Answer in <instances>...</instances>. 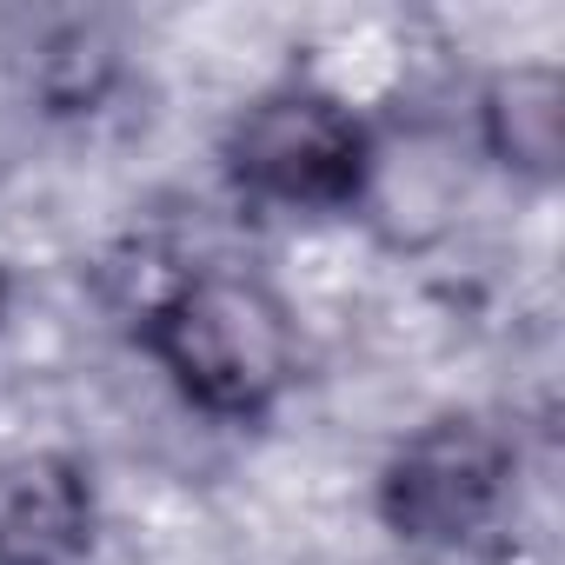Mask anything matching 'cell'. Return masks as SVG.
I'll return each instance as SVG.
<instances>
[{
  "label": "cell",
  "instance_id": "cell-1",
  "mask_svg": "<svg viewBox=\"0 0 565 565\" xmlns=\"http://www.w3.org/2000/svg\"><path fill=\"white\" fill-rule=\"evenodd\" d=\"M147 347L213 419H259L300 373V340L273 287L246 273H193L147 313Z\"/></svg>",
  "mask_w": 565,
  "mask_h": 565
},
{
  "label": "cell",
  "instance_id": "cell-2",
  "mask_svg": "<svg viewBox=\"0 0 565 565\" xmlns=\"http://www.w3.org/2000/svg\"><path fill=\"white\" fill-rule=\"evenodd\" d=\"M226 167L253 200L333 213V206L360 200L373 147H366V127L353 120V107H340L333 94H313V87H287L239 114V127L226 140Z\"/></svg>",
  "mask_w": 565,
  "mask_h": 565
},
{
  "label": "cell",
  "instance_id": "cell-3",
  "mask_svg": "<svg viewBox=\"0 0 565 565\" xmlns=\"http://www.w3.org/2000/svg\"><path fill=\"white\" fill-rule=\"evenodd\" d=\"M505 486H512V452L492 426L433 419L393 452L380 479V512L413 545H466L499 519Z\"/></svg>",
  "mask_w": 565,
  "mask_h": 565
},
{
  "label": "cell",
  "instance_id": "cell-4",
  "mask_svg": "<svg viewBox=\"0 0 565 565\" xmlns=\"http://www.w3.org/2000/svg\"><path fill=\"white\" fill-rule=\"evenodd\" d=\"M94 545V486L61 452L0 459V565H74Z\"/></svg>",
  "mask_w": 565,
  "mask_h": 565
},
{
  "label": "cell",
  "instance_id": "cell-5",
  "mask_svg": "<svg viewBox=\"0 0 565 565\" xmlns=\"http://www.w3.org/2000/svg\"><path fill=\"white\" fill-rule=\"evenodd\" d=\"M486 127L492 147L525 167V173H552L558 167V140H565V87L552 67H519L512 81L492 87L486 100Z\"/></svg>",
  "mask_w": 565,
  "mask_h": 565
},
{
  "label": "cell",
  "instance_id": "cell-6",
  "mask_svg": "<svg viewBox=\"0 0 565 565\" xmlns=\"http://www.w3.org/2000/svg\"><path fill=\"white\" fill-rule=\"evenodd\" d=\"M0 313H8V273H0Z\"/></svg>",
  "mask_w": 565,
  "mask_h": 565
}]
</instances>
